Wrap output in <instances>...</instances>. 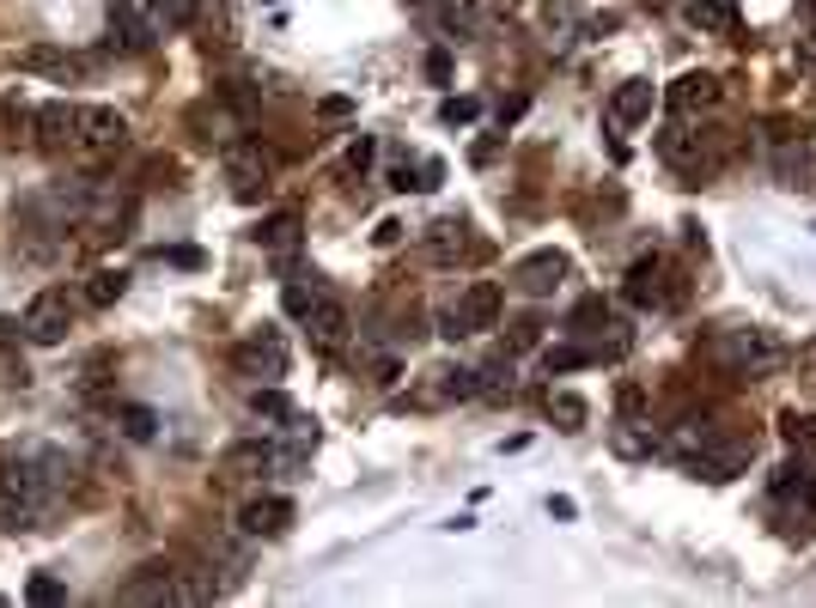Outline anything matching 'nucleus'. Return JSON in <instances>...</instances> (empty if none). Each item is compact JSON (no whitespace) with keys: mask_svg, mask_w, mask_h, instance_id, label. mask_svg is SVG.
<instances>
[{"mask_svg":"<svg viewBox=\"0 0 816 608\" xmlns=\"http://www.w3.org/2000/svg\"><path fill=\"white\" fill-rule=\"evenodd\" d=\"M694 30H738V0H689Z\"/></svg>","mask_w":816,"mask_h":608,"instance_id":"obj_20","label":"nucleus"},{"mask_svg":"<svg viewBox=\"0 0 816 608\" xmlns=\"http://www.w3.org/2000/svg\"><path fill=\"white\" fill-rule=\"evenodd\" d=\"M804 359H811V365H816V341H811V347H804Z\"/></svg>","mask_w":816,"mask_h":608,"instance_id":"obj_39","label":"nucleus"},{"mask_svg":"<svg viewBox=\"0 0 816 608\" xmlns=\"http://www.w3.org/2000/svg\"><path fill=\"white\" fill-rule=\"evenodd\" d=\"M658 426H646V420H633V414H622L616 426H610V451L616 456H628V463H640V456H652L658 451Z\"/></svg>","mask_w":816,"mask_h":608,"instance_id":"obj_15","label":"nucleus"},{"mask_svg":"<svg viewBox=\"0 0 816 608\" xmlns=\"http://www.w3.org/2000/svg\"><path fill=\"white\" fill-rule=\"evenodd\" d=\"M439 116H445L451 128H457V122H476V116H481V104H476V98H445V104H439Z\"/></svg>","mask_w":816,"mask_h":608,"instance_id":"obj_31","label":"nucleus"},{"mask_svg":"<svg viewBox=\"0 0 816 608\" xmlns=\"http://www.w3.org/2000/svg\"><path fill=\"white\" fill-rule=\"evenodd\" d=\"M372 152H378V147H372V140L360 135L354 147H348V170H366V165H372Z\"/></svg>","mask_w":816,"mask_h":608,"instance_id":"obj_35","label":"nucleus"},{"mask_svg":"<svg viewBox=\"0 0 816 608\" xmlns=\"http://www.w3.org/2000/svg\"><path fill=\"white\" fill-rule=\"evenodd\" d=\"M549 420H561V432H579V426H586V402H579V395H549Z\"/></svg>","mask_w":816,"mask_h":608,"instance_id":"obj_28","label":"nucleus"},{"mask_svg":"<svg viewBox=\"0 0 816 608\" xmlns=\"http://www.w3.org/2000/svg\"><path fill=\"white\" fill-rule=\"evenodd\" d=\"M104 25H110V49H116V55H147L153 37H159V25L140 13V7H128V0H110Z\"/></svg>","mask_w":816,"mask_h":608,"instance_id":"obj_6","label":"nucleus"},{"mask_svg":"<svg viewBox=\"0 0 816 608\" xmlns=\"http://www.w3.org/2000/svg\"><path fill=\"white\" fill-rule=\"evenodd\" d=\"M256 243L268 250V256L287 262V256L299 250V213H275V219H262V226H256Z\"/></svg>","mask_w":816,"mask_h":608,"instance_id":"obj_17","label":"nucleus"},{"mask_svg":"<svg viewBox=\"0 0 816 608\" xmlns=\"http://www.w3.org/2000/svg\"><path fill=\"white\" fill-rule=\"evenodd\" d=\"M123 292H128V274L123 268H98L92 280H86V304H98V311H110Z\"/></svg>","mask_w":816,"mask_h":608,"instance_id":"obj_23","label":"nucleus"},{"mask_svg":"<svg viewBox=\"0 0 816 608\" xmlns=\"http://www.w3.org/2000/svg\"><path fill=\"white\" fill-rule=\"evenodd\" d=\"M317 292H324V287H305V280H293V287H287V311H293V317H305Z\"/></svg>","mask_w":816,"mask_h":608,"instance_id":"obj_33","label":"nucleus"},{"mask_svg":"<svg viewBox=\"0 0 816 608\" xmlns=\"http://www.w3.org/2000/svg\"><path fill=\"white\" fill-rule=\"evenodd\" d=\"M25 596H32V603H62L67 591H62V578H43V572H37L32 584H25Z\"/></svg>","mask_w":816,"mask_h":608,"instance_id":"obj_32","label":"nucleus"},{"mask_svg":"<svg viewBox=\"0 0 816 608\" xmlns=\"http://www.w3.org/2000/svg\"><path fill=\"white\" fill-rule=\"evenodd\" d=\"M804 505H811V511H816V474H811V481H804Z\"/></svg>","mask_w":816,"mask_h":608,"instance_id":"obj_37","label":"nucleus"},{"mask_svg":"<svg viewBox=\"0 0 816 608\" xmlns=\"http://www.w3.org/2000/svg\"><path fill=\"white\" fill-rule=\"evenodd\" d=\"M165 596H171V603H214L219 584H214V572H177Z\"/></svg>","mask_w":816,"mask_h":608,"instance_id":"obj_22","label":"nucleus"},{"mask_svg":"<svg viewBox=\"0 0 816 608\" xmlns=\"http://www.w3.org/2000/svg\"><path fill=\"white\" fill-rule=\"evenodd\" d=\"M238 530L244 535H262V542H275V535L293 530V499H280V493H262L238 511Z\"/></svg>","mask_w":816,"mask_h":608,"instance_id":"obj_12","label":"nucleus"},{"mask_svg":"<svg viewBox=\"0 0 816 608\" xmlns=\"http://www.w3.org/2000/svg\"><path fill=\"white\" fill-rule=\"evenodd\" d=\"M713 359H719L731 378H768L792 353H786V341L768 329H719L713 334Z\"/></svg>","mask_w":816,"mask_h":608,"instance_id":"obj_1","label":"nucleus"},{"mask_svg":"<svg viewBox=\"0 0 816 608\" xmlns=\"http://www.w3.org/2000/svg\"><path fill=\"white\" fill-rule=\"evenodd\" d=\"M579 365H591L586 347H549L542 353V371H549V378H555V371H579Z\"/></svg>","mask_w":816,"mask_h":608,"instance_id":"obj_29","label":"nucleus"},{"mask_svg":"<svg viewBox=\"0 0 816 608\" xmlns=\"http://www.w3.org/2000/svg\"><path fill=\"white\" fill-rule=\"evenodd\" d=\"M652 104H658L652 79H628V86H616V91H610V128H633V122H646Z\"/></svg>","mask_w":816,"mask_h":608,"instance_id":"obj_14","label":"nucleus"},{"mask_svg":"<svg viewBox=\"0 0 816 608\" xmlns=\"http://www.w3.org/2000/svg\"><path fill=\"white\" fill-rule=\"evenodd\" d=\"M147 18L159 30H189L201 18V0H147Z\"/></svg>","mask_w":816,"mask_h":608,"instance_id":"obj_21","label":"nucleus"},{"mask_svg":"<svg viewBox=\"0 0 816 608\" xmlns=\"http://www.w3.org/2000/svg\"><path fill=\"white\" fill-rule=\"evenodd\" d=\"M664 98H670V110H677V116H694V110L719 104V79H713V74H682L677 86L664 91Z\"/></svg>","mask_w":816,"mask_h":608,"instance_id":"obj_16","label":"nucleus"},{"mask_svg":"<svg viewBox=\"0 0 816 608\" xmlns=\"http://www.w3.org/2000/svg\"><path fill=\"white\" fill-rule=\"evenodd\" d=\"M427 79H432V86H445V79H451V55H445V49H432V55H427Z\"/></svg>","mask_w":816,"mask_h":608,"instance_id":"obj_34","label":"nucleus"},{"mask_svg":"<svg viewBox=\"0 0 816 608\" xmlns=\"http://www.w3.org/2000/svg\"><path fill=\"white\" fill-rule=\"evenodd\" d=\"M219 165H226V177H231L238 195H256V182H268V170H275V152L262 147V140H231Z\"/></svg>","mask_w":816,"mask_h":608,"instance_id":"obj_9","label":"nucleus"},{"mask_svg":"<svg viewBox=\"0 0 816 608\" xmlns=\"http://www.w3.org/2000/svg\"><path fill=\"white\" fill-rule=\"evenodd\" d=\"M299 322H305V334H311V347L317 353H336L341 341H348V329H354V322H348V304H341L336 292H317Z\"/></svg>","mask_w":816,"mask_h":608,"instance_id":"obj_8","label":"nucleus"},{"mask_svg":"<svg viewBox=\"0 0 816 608\" xmlns=\"http://www.w3.org/2000/svg\"><path fill=\"white\" fill-rule=\"evenodd\" d=\"M18 329H25V341H37V347H55V341H67V329H74V299H67L62 287L37 292Z\"/></svg>","mask_w":816,"mask_h":608,"instance_id":"obj_3","label":"nucleus"},{"mask_svg":"<svg viewBox=\"0 0 816 608\" xmlns=\"http://www.w3.org/2000/svg\"><path fill=\"white\" fill-rule=\"evenodd\" d=\"M250 408H256V420H275V426H293L299 420V408L280 390H256V395H250Z\"/></svg>","mask_w":816,"mask_h":608,"instance_id":"obj_25","label":"nucleus"},{"mask_svg":"<svg viewBox=\"0 0 816 608\" xmlns=\"http://www.w3.org/2000/svg\"><path fill=\"white\" fill-rule=\"evenodd\" d=\"M18 67H25V74L55 79V86H67V79H86V74H92V61H86V55H74V49H49V43L18 49Z\"/></svg>","mask_w":816,"mask_h":608,"instance_id":"obj_11","label":"nucleus"},{"mask_svg":"<svg viewBox=\"0 0 816 608\" xmlns=\"http://www.w3.org/2000/svg\"><path fill=\"white\" fill-rule=\"evenodd\" d=\"M439 177H445L439 159H415V165L402 159V165H397V189H439Z\"/></svg>","mask_w":816,"mask_h":608,"instance_id":"obj_24","label":"nucleus"},{"mask_svg":"<svg viewBox=\"0 0 816 608\" xmlns=\"http://www.w3.org/2000/svg\"><path fill=\"white\" fill-rule=\"evenodd\" d=\"M231 365H238L244 378H262V383L287 378V341H280V329H256V334H244V341L231 347Z\"/></svg>","mask_w":816,"mask_h":608,"instance_id":"obj_5","label":"nucleus"},{"mask_svg":"<svg viewBox=\"0 0 816 608\" xmlns=\"http://www.w3.org/2000/svg\"><path fill=\"white\" fill-rule=\"evenodd\" d=\"M116 426H123V432H128L135 444H147V439L159 432V414H153V408H140V402H128V408L116 414Z\"/></svg>","mask_w":816,"mask_h":608,"instance_id":"obj_27","label":"nucleus"},{"mask_svg":"<svg viewBox=\"0 0 816 608\" xmlns=\"http://www.w3.org/2000/svg\"><path fill=\"white\" fill-rule=\"evenodd\" d=\"M128 147V116L110 104H79V152L86 159H110Z\"/></svg>","mask_w":816,"mask_h":608,"instance_id":"obj_4","label":"nucleus"},{"mask_svg":"<svg viewBox=\"0 0 816 608\" xmlns=\"http://www.w3.org/2000/svg\"><path fill=\"white\" fill-rule=\"evenodd\" d=\"M32 128H37V147L43 152H79V104H67V98L37 104Z\"/></svg>","mask_w":816,"mask_h":608,"instance_id":"obj_7","label":"nucleus"},{"mask_svg":"<svg viewBox=\"0 0 816 608\" xmlns=\"http://www.w3.org/2000/svg\"><path fill=\"white\" fill-rule=\"evenodd\" d=\"M493 322H500V287H493V280H476V287H463V299L439 311V334H445V341L481 334V329H493Z\"/></svg>","mask_w":816,"mask_h":608,"instance_id":"obj_2","label":"nucleus"},{"mask_svg":"<svg viewBox=\"0 0 816 608\" xmlns=\"http://www.w3.org/2000/svg\"><path fill=\"white\" fill-rule=\"evenodd\" d=\"M7 334H13V322H7V317H0V341H7Z\"/></svg>","mask_w":816,"mask_h":608,"instance_id":"obj_38","label":"nucleus"},{"mask_svg":"<svg viewBox=\"0 0 816 608\" xmlns=\"http://www.w3.org/2000/svg\"><path fill=\"white\" fill-rule=\"evenodd\" d=\"M561 280H567V256H561V250H537V256H524L518 268H512V287H518L524 299H549Z\"/></svg>","mask_w":816,"mask_h":608,"instance_id":"obj_10","label":"nucleus"},{"mask_svg":"<svg viewBox=\"0 0 816 608\" xmlns=\"http://www.w3.org/2000/svg\"><path fill=\"white\" fill-rule=\"evenodd\" d=\"M463 250H469V238H463V219H439V226H427V256H432V262H457Z\"/></svg>","mask_w":816,"mask_h":608,"instance_id":"obj_19","label":"nucleus"},{"mask_svg":"<svg viewBox=\"0 0 816 608\" xmlns=\"http://www.w3.org/2000/svg\"><path fill=\"white\" fill-rule=\"evenodd\" d=\"M476 0H439V25L451 30V37H469V30H476Z\"/></svg>","mask_w":816,"mask_h":608,"instance_id":"obj_26","label":"nucleus"},{"mask_svg":"<svg viewBox=\"0 0 816 608\" xmlns=\"http://www.w3.org/2000/svg\"><path fill=\"white\" fill-rule=\"evenodd\" d=\"M743 456H750V451H738V444H731V451H713V444H707L701 456H689V474H694V481H731V474L743 469Z\"/></svg>","mask_w":816,"mask_h":608,"instance_id":"obj_18","label":"nucleus"},{"mask_svg":"<svg viewBox=\"0 0 816 608\" xmlns=\"http://www.w3.org/2000/svg\"><path fill=\"white\" fill-rule=\"evenodd\" d=\"M811 7H816V0H811Z\"/></svg>","mask_w":816,"mask_h":608,"instance_id":"obj_40","label":"nucleus"},{"mask_svg":"<svg viewBox=\"0 0 816 608\" xmlns=\"http://www.w3.org/2000/svg\"><path fill=\"white\" fill-rule=\"evenodd\" d=\"M317 116L324 122H348L354 116V98H348V91H329V98H317Z\"/></svg>","mask_w":816,"mask_h":608,"instance_id":"obj_30","label":"nucleus"},{"mask_svg":"<svg viewBox=\"0 0 816 608\" xmlns=\"http://www.w3.org/2000/svg\"><path fill=\"white\" fill-rule=\"evenodd\" d=\"M628 304L652 311V304H670V262L664 256H640L628 268Z\"/></svg>","mask_w":816,"mask_h":608,"instance_id":"obj_13","label":"nucleus"},{"mask_svg":"<svg viewBox=\"0 0 816 608\" xmlns=\"http://www.w3.org/2000/svg\"><path fill=\"white\" fill-rule=\"evenodd\" d=\"M171 262H177V268H201V250H165Z\"/></svg>","mask_w":816,"mask_h":608,"instance_id":"obj_36","label":"nucleus"}]
</instances>
